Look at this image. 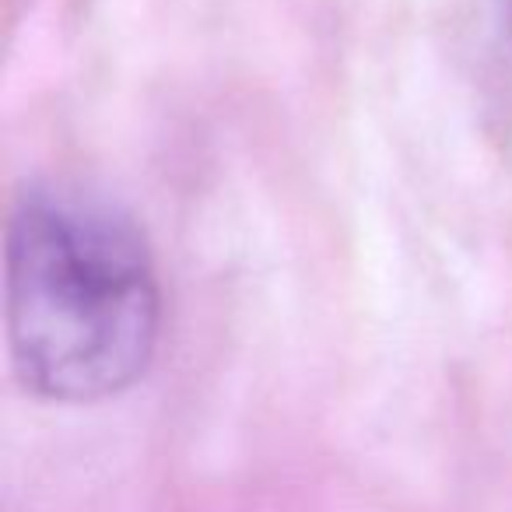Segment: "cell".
I'll list each match as a JSON object with an SVG mask.
<instances>
[{"label":"cell","mask_w":512,"mask_h":512,"mask_svg":"<svg viewBox=\"0 0 512 512\" xmlns=\"http://www.w3.org/2000/svg\"><path fill=\"white\" fill-rule=\"evenodd\" d=\"M4 323L25 393L99 404L141 383L162 337V285L127 207L78 183H29L4 228Z\"/></svg>","instance_id":"6da1fadb"},{"label":"cell","mask_w":512,"mask_h":512,"mask_svg":"<svg viewBox=\"0 0 512 512\" xmlns=\"http://www.w3.org/2000/svg\"><path fill=\"white\" fill-rule=\"evenodd\" d=\"M505 15H509V32H512V0H505Z\"/></svg>","instance_id":"7a4b0ae2"}]
</instances>
